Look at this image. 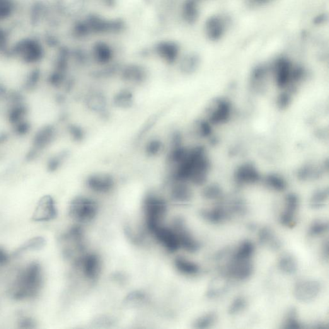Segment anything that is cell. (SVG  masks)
<instances>
[{"label":"cell","mask_w":329,"mask_h":329,"mask_svg":"<svg viewBox=\"0 0 329 329\" xmlns=\"http://www.w3.org/2000/svg\"><path fill=\"white\" fill-rule=\"evenodd\" d=\"M285 211L280 216V222L284 226L289 228H293L296 225V212L299 207V199L296 195L291 193L285 198Z\"/></svg>","instance_id":"9c48e42d"},{"label":"cell","mask_w":329,"mask_h":329,"mask_svg":"<svg viewBox=\"0 0 329 329\" xmlns=\"http://www.w3.org/2000/svg\"><path fill=\"white\" fill-rule=\"evenodd\" d=\"M88 106L90 110L96 112H102L105 110L106 101L101 94L93 93L88 98Z\"/></svg>","instance_id":"44dd1931"},{"label":"cell","mask_w":329,"mask_h":329,"mask_svg":"<svg viewBox=\"0 0 329 329\" xmlns=\"http://www.w3.org/2000/svg\"><path fill=\"white\" fill-rule=\"evenodd\" d=\"M279 267L282 272L286 274H293L297 270V260L291 254H284L280 256Z\"/></svg>","instance_id":"ac0fdd59"},{"label":"cell","mask_w":329,"mask_h":329,"mask_svg":"<svg viewBox=\"0 0 329 329\" xmlns=\"http://www.w3.org/2000/svg\"><path fill=\"white\" fill-rule=\"evenodd\" d=\"M201 215L207 221L212 223H219L226 218L227 214L224 209L221 207L211 210H204L201 211Z\"/></svg>","instance_id":"e0dca14e"},{"label":"cell","mask_w":329,"mask_h":329,"mask_svg":"<svg viewBox=\"0 0 329 329\" xmlns=\"http://www.w3.org/2000/svg\"><path fill=\"white\" fill-rule=\"evenodd\" d=\"M176 181V183L173 186L171 190V195L173 199L181 202L189 201L192 194L189 188L183 183L185 181Z\"/></svg>","instance_id":"5bb4252c"},{"label":"cell","mask_w":329,"mask_h":329,"mask_svg":"<svg viewBox=\"0 0 329 329\" xmlns=\"http://www.w3.org/2000/svg\"><path fill=\"white\" fill-rule=\"evenodd\" d=\"M19 325H20L21 328H30L34 327V325H35V323H34L33 321L32 320H30V318H24L23 319H21V321L20 322H19Z\"/></svg>","instance_id":"f546056e"},{"label":"cell","mask_w":329,"mask_h":329,"mask_svg":"<svg viewBox=\"0 0 329 329\" xmlns=\"http://www.w3.org/2000/svg\"><path fill=\"white\" fill-rule=\"evenodd\" d=\"M226 30V23L219 16H213L206 24V32L208 37L212 41H217L224 35Z\"/></svg>","instance_id":"7c38bea8"},{"label":"cell","mask_w":329,"mask_h":329,"mask_svg":"<svg viewBox=\"0 0 329 329\" xmlns=\"http://www.w3.org/2000/svg\"><path fill=\"white\" fill-rule=\"evenodd\" d=\"M328 191H318L311 198L310 205L313 209H320L325 205L328 198Z\"/></svg>","instance_id":"d4e9b609"},{"label":"cell","mask_w":329,"mask_h":329,"mask_svg":"<svg viewBox=\"0 0 329 329\" xmlns=\"http://www.w3.org/2000/svg\"><path fill=\"white\" fill-rule=\"evenodd\" d=\"M216 320V314L214 313H209L198 318L193 325L196 328H207L210 327Z\"/></svg>","instance_id":"603a6c76"},{"label":"cell","mask_w":329,"mask_h":329,"mask_svg":"<svg viewBox=\"0 0 329 329\" xmlns=\"http://www.w3.org/2000/svg\"><path fill=\"white\" fill-rule=\"evenodd\" d=\"M246 305L247 302L245 299L242 297H237L232 302L231 306L229 307L228 313L231 315H234V314L241 313L246 308Z\"/></svg>","instance_id":"4316f807"},{"label":"cell","mask_w":329,"mask_h":329,"mask_svg":"<svg viewBox=\"0 0 329 329\" xmlns=\"http://www.w3.org/2000/svg\"><path fill=\"white\" fill-rule=\"evenodd\" d=\"M328 229V223L327 221L324 220L318 219L314 221L311 225L309 229V234L311 236L316 237L321 236L325 233Z\"/></svg>","instance_id":"cb8c5ba5"},{"label":"cell","mask_w":329,"mask_h":329,"mask_svg":"<svg viewBox=\"0 0 329 329\" xmlns=\"http://www.w3.org/2000/svg\"><path fill=\"white\" fill-rule=\"evenodd\" d=\"M221 195V190L217 187H210L206 188L203 192V195L209 200H214L218 198Z\"/></svg>","instance_id":"f1b7e54d"},{"label":"cell","mask_w":329,"mask_h":329,"mask_svg":"<svg viewBox=\"0 0 329 329\" xmlns=\"http://www.w3.org/2000/svg\"><path fill=\"white\" fill-rule=\"evenodd\" d=\"M43 284V272L40 264H29L17 275L9 288L10 296L19 301L33 299L40 293Z\"/></svg>","instance_id":"6da1fadb"},{"label":"cell","mask_w":329,"mask_h":329,"mask_svg":"<svg viewBox=\"0 0 329 329\" xmlns=\"http://www.w3.org/2000/svg\"><path fill=\"white\" fill-rule=\"evenodd\" d=\"M285 328H301V324L298 320L297 311L295 308L290 309L285 318L284 326Z\"/></svg>","instance_id":"484cf974"},{"label":"cell","mask_w":329,"mask_h":329,"mask_svg":"<svg viewBox=\"0 0 329 329\" xmlns=\"http://www.w3.org/2000/svg\"><path fill=\"white\" fill-rule=\"evenodd\" d=\"M175 266L179 272L187 275L196 274L200 270L199 266L196 264L181 257L176 258Z\"/></svg>","instance_id":"d6986e66"},{"label":"cell","mask_w":329,"mask_h":329,"mask_svg":"<svg viewBox=\"0 0 329 329\" xmlns=\"http://www.w3.org/2000/svg\"><path fill=\"white\" fill-rule=\"evenodd\" d=\"M144 208L147 228L152 231L160 224L167 210L166 202L156 195H147L144 200Z\"/></svg>","instance_id":"3957f363"},{"label":"cell","mask_w":329,"mask_h":329,"mask_svg":"<svg viewBox=\"0 0 329 329\" xmlns=\"http://www.w3.org/2000/svg\"><path fill=\"white\" fill-rule=\"evenodd\" d=\"M253 265L250 259L243 260L233 258L228 267L229 275L238 280H245L253 273Z\"/></svg>","instance_id":"30bf717a"},{"label":"cell","mask_w":329,"mask_h":329,"mask_svg":"<svg viewBox=\"0 0 329 329\" xmlns=\"http://www.w3.org/2000/svg\"><path fill=\"white\" fill-rule=\"evenodd\" d=\"M323 253L324 256H326V258H328V241H326L323 245Z\"/></svg>","instance_id":"836d02e7"},{"label":"cell","mask_w":329,"mask_h":329,"mask_svg":"<svg viewBox=\"0 0 329 329\" xmlns=\"http://www.w3.org/2000/svg\"><path fill=\"white\" fill-rule=\"evenodd\" d=\"M258 239L262 244L269 245L273 250H277L280 246V242L275 238L272 229L268 227L261 228L258 233Z\"/></svg>","instance_id":"2e32d148"},{"label":"cell","mask_w":329,"mask_h":329,"mask_svg":"<svg viewBox=\"0 0 329 329\" xmlns=\"http://www.w3.org/2000/svg\"><path fill=\"white\" fill-rule=\"evenodd\" d=\"M164 146L163 142L158 139H152L147 143L146 153L150 157L158 156L163 151Z\"/></svg>","instance_id":"7402d4cb"},{"label":"cell","mask_w":329,"mask_h":329,"mask_svg":"<svg viewBox=\"0 0 329 329\" xmlns=\"http://www.w3.org/2000/svg\"><path fill=\"white\" fill-rule=\"evenodd\" d=\"M198 15L196 4L195 2H190L186 6V16L188 20L195 21Z\"/></svg>","instance_id":"83f0119b"},{"label":"cell","mask_w":329,"mask_h":329,"mask_svg":"<svg viewBox=\"0 0 329 329\" xmlns=\"http://www.w3.org/2000/svg\"><path fill=\"white\" fill-rule=\"evenodd\" d=\"M325 21V16H319L317 17L314 22L317 24H320Z\"/></svg>","instance_id":"e575fe53"},{"label":"cell","mask_w":329,"mask_h":329,"mask_svg":"<svg viewBox=\"0 0 329 329\" xmlns=\"http://www.w3.org/2000/svg\"><path fill=\"white\" fill-rule=\"evenodd\" d=\"M77 265L81 268L83 274L90 280H95L101 270L100 260L95 254H86L77 259Z\"/></svg>","instance_id":"ba28073f"},{"label":"cell","mask_w":329,"mask_h":329,"mask_svg":"<svg viewBox=\"0 0 329 329\" xmlns=\"http://www.w3.org/2000/svg\"><path fill=\"white\" fill-rule=\"evenodd\" d=\"M321 288L320 283L317 280H301L295 285L294 297L299 301L308 303L318 297L321 291Z\"/></svg>","instance_id":"277c9868"},{"label":"cell","mask_w":329,"mask_h":329,"mask_svg":"<svg viewBox=\"0 0 329 329\" xmlns=\"http://www.w3.org/2000/svg\"><path fill=\"white\" fill-rule=\"evenodd\" d=\"M45 239L42 237H35L25 242L14 253V256L21 255L27 251H37L41 250L45 246Z\"/></svg>","instance_id":"9a60e30c"},{"label":"cell","mask_w":329,"mask_h":329,"mask_svg":"<svg viewBox=\"0 0 329 329\" xmlns=\"http://www.w3.org/2000/svg\"><path fill=\"white\" fill-rule=\"evenodd\" d=\"M98 207L93 200L88 198L79 196L70 203L69 214L77 221H91L97 213Z\"/></svg>","instance_id":"7a4b0ae2"},{"label":"cell","mask_w":329,"mask_h":329,"mask_svg":"<svg viewBox=\"0 0 329 329\" xmlns=\"http://www.w3.org/2000/svg\"><path fill=\"white\" fill-rule=\"evenodd\" d=\"M9 255H7L6 251H5L3 249L0 248V266H4L8 262Z\"/></svg>","instance_id":"1f68e13d"},{"label":"cell","mask_w":329,"mask_h":329,"mask_svg":"<svg viewBox=\"0 0 329 329\" xmlns=\"http://www.w3.org/2000/svg\"><path fill=\"white\" fill-rule=\"evenodd\" d=\"M174 229L178 234L180 247H182L189 252H195L198 250L200 248L199 244L187 231L182 221H178Z\"/></svg>","instance_id":"8fae6325"},{"label":"cell","mask_w":329,"mask_h":329,"mask_svg":"<svg viewBox=\"0 0 329 329\" xmlns=\"http://www.w3.org/2000/svg\"><path fill=\"white\" fill-rule=\"evenodd\" d=\"M135 97L133 92L129 89H121L113 98V103L115 106L123 110L131 108L134 104Z\"/></svg>","instance_id":"4fadbf2b"},{"label":"cell","mask_w":329,"mask_h":329,"mask_svg":"<svg viewBox=\"0 0 329 329\" xmlns=\"http://www.w3.org/2000/svg\"><path fill=\"white\" fill-rule=\"evenodd\" d=\"M248 1L249 3L252 5V6H258L269 4L270 2L273 1V0H248Z\"/></svg>","instance_id":"d6a6232c"},{"label":"cell","mask_w":329,"mask_h":329,"mask_svg":"<svg viewBox=\"0 0 329 329\" xmlns=\"http://www.w3.org/2000/svg\"><path fill=\"white\" fill-rule=\"evenodd\" d=\"M86 185L93 192L108 193L114 188L115 180L110 174L95 173L87 178Z\"/></svg>","instance_id":"52a82bcc"},{"label":"cell","mask_w":329,"mask_h":329,"mask_svg":"<svg viewBox=\"0 0 329 329\" xmlns=\"http://www.w3.org/2000/svg\"><path fill=\"white\" fill-rule=\"evenodd\" d=\"M144 299V294L141 293V292H133V293L130 294L129 296L127 298V301L131 302H139L140 301H142Z\"/></svg>","instance_id":"4dcf8cb0"},{"label":"cell","mask_w":329,"mask_h":329,"mask_svg":"<svg viewBox=\"0 0 329 329\" xmlns=\"http://www.w3.org/2000/svg\"><path fill=\"white\" fill-rule=\"evenodd\" d=\"M159 242L169 251H176L180 248V241L175 229L157 226L151 231Z\"/></svg>","instance_id":"8992f818"},{"label":"cell","mask_w":329,"mask_h":329,"mask_svg":"<svg viewBox=\"0 0 329 329\" xmlns=\"http://www.w3.org/2000/svg\"><path fill=\"white\" fill-rule=\"evenodd\" d=\"M254 245L250 241L243 242L234 256L237 259H250L254 252Z\"/></svg>","instance_id":"ffe728a7"},{"label":"cell","mask_w":329,"mask_h":329,"mask_svg":"<svg viewBox=\"0 0 329 329\" xmlns=\"http://www.w3.org/2000/svg\"><path fill=\"white\" fill-rule=\"evenodd\" d=\"M57 215L54 200L50 195H45L39 201L32 215V220L37 222L49 221Z\"/></svg>","instance_id":"5b68a950"}]
</instances>
